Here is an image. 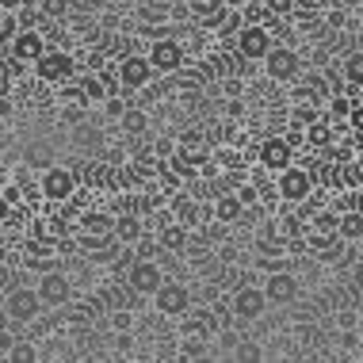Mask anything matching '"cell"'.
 <instances>
[{
    "label": "cell",
    "mask_w": 363,
    "mask_h": 363,
    "mask_svg": "<svg viewBox=\"0 0 363 363\" xmlns=\"http://www.w3.org/2000/svg\"><path fill=\"white\" fill-rule=\"evenodd\" d=\"M276 195L283 203H291V207H298V203H306L313 195V172L302 169V164H287L283 172H276Z\"/></svg>",
    "instance_id": "cell-1"
},
{
    "label": "cell",
    "mask_w": 363,
    "mask_h": 363,
    "mask_svg": "<svg viewBox=\"0 0 363 363\" xmlns=\"http://www.w3.org/2000/svg\"><path fill=\"white\" fill-rule=\"evenodd\" d=\"M35 77H38V81H46V84L73 81V77H77V57L69 50H50V46H46L43 57L35 62Z\"/></svg>",
    "instance_id": "cell-2"
},
{
    "label": "cell",
    "mask_w": 363,
    "mask_h": 363,
    "mask_svg": "<svg viewBox=\"0 0 363 363\" xmlns=\"http://www.w3.org/2000/svg\"><path fill=\"white\" fill-rule=\"evenodd\" d=\"M233 43H238V54L245 62H264V54L276 46V35H272L268 23H245L238 35H233Z\"/></svg>",
    "instance_id": "cell-3"
},
{
    "label": "cell",
    "mask_w": 363,
    "mask_h": 363,
    "mask_svg": "<svg viewBox=\"0 0 363 363\" xmlns=\"http://www.w3.org/2000/svg\"><path fill=\"white\" fill-rule=\"evenodd\" d=\"M264 73H268V81H298L302 73V54L291 50V46H272L268 54H264Z\"/></svg>",
    "instance_id": "cell-4"
},
{
    "label": "cell",
    "mask_w": 363,
    "mask_h": 363,
    "mask_svg": "<svg viewBox=\"0 0 363 363\" xmlns=\"http://www.w3.org/2000/svg\"><path fill=\"white\" fill-rule=\"evenodd\" d=\"M145 57H150L157 77H176L184 69V62H188V54H184V46L176 43V38H153V46Z\"/></svg>",
    "instance_id": "cell-5"
},
{
    "label": "cell",
    "mask_w": 363,
    "mask_h": 363,
    "mask_svg": "<svg viewBox=\"0 0 363 363\" xmlns=\"http://www.w3.org/2000/svg\"><path fill=\"white\" fill-rule=\"evenodd\" d=\"M4 313L16 325H31L38 313H43V298H38V291H31V287H12L4 294Z\"/></svg>",
    "instance_id": "cell-6"
},
{
    "label": "cell",
    "mask_w": 363,
    "mask_h": 363,
    "mask_svg": "<svg viewBox=\"0 0 363 363\" xmlns=\"http://www.w3.org/2000/svg\"><path fill=\"white\" fill-rule=\"evenodd\" d=\"M264 310H268V294H264V287H249V283L233 287V294H230L233 321H257V318H264Z\"/></svg>",
    "instance_id": "cell-7"
},
{
    "label": "cell",
    "mask_w": 363,
    "mask_h": 363,
    "mask_svg": "<svg viewBox=\"0 0 363 363\" xmlns=\"http://www.w3.org/2000/svg\"><path fill=\"white\" fill-rule=\"evenodd\" d=\"M38 188H43L46 203H69L77 195V172L62 169V164H50V169L43 172V180H38Z\"/></svg>",
    "instance_id": "cell-8"
},
{
    "label": "cell",
    "mask_w": 363,
    "mask_h": 363,
    "mask_svg": "<svg viewBox=\"0 0 363 363\" xmlns=\"http://www.w3.org/2000/svg\"><path fill=\"white\" fill-rule=\"evenodd\" d=\"M164 283V272L157 268V264L150 257H138L130 260V268H126V287H130L134 294H142V298H153V291Z\"/></svg>",
    "instance_id": "cell-9"
},
{
    "label": "cell",
    "mask_w": 363,
    "mask_h": 363,
    "mask_svg": "<svg viewBox=\"0 0 363 363\" xmlns=\"http://www.w3.org/2000/svg\"><path fill=\"white\" fill-rule=\"evenodd\" d=\"M153 306H157V313H164V318H184V313L191 310V291L184 287V283L164 279L161 287L153 291Z\"/></svg>",
    "instance_id": "cell-10"
},
{
    "label": "cell",
    "mask_w": 363,
    "mask_h": 363,
    "mask_svg": "<svg viewBox=\"0 0 363 363\" xmlns=\"http://www.w3.org/2000/svg\"><path fill=\"white\" fill-rule=\"evenodd\" d=\"M115 73H119V84L123 88H145L157 77L145 54H123L119 65H115Z\"/></svg>",
    "instance_id": "cell-11"
},
{
    "label": "cell",
    "mask_w": 363,
    "mask_h": 363,
    "mask_svg": "<svg viewBox=\"0 0 363 363\" xmlns=\"http://www.w3.org/2000/svg\"><path fill=\"white\" fill-rule=\"evenodd\" d=\"M38 298H43V306H65V302L73 298V283H69V276H62V272H43L38 276Z\"/></svg>",
    "instance_id": "cell-12"
},
{
    "label": "cell",
    "mask_w": 363,
    "mask_h": 363,
    "mask_svg": "<svg viewBox=\"0 0 363 363\" xmlns=\"http://www.w3.org/2000/svg\"><path fill=\"white\" fill-rule=\"evenodd\" d=\"M257 161H260L264 172H283L287 164H294V150L287 145V138H283V134H276V138H264V142H260Z\"/></svg>",
    "instance_id": "cell-13"
},
{
    "label": "cell",
    "mask_w": 363,
    "mask_h": 363,
    "mask_svg": "<svg viewBox=\"0 0 363 363\" xmlns=\"http://www.w3.org/2000/svg\"><path fill=\"white\" fill-rule=\"evenodd\" d=\"M264 294H268V306L276 302V306H287V302L298 298V276H291V272H268V279H264Z\"/></svg>",
    "instance_id": "cell-14"
},
{
    "label": "cell",
    "mask_w": 363,
    "mask_h": 363,
    "mask_svg": "<svg viewBox=\"0 0 363 363\" xmlns=\"http://www.w3.org/2000/svg\"><path fill=\"white\" fill-rule=\"evenodd\" d=\"M46 50V35L35 31V27H19V31L12 35V57H19V62H38Z\"/></svg>",
    "instance_id": "cell-15"
},
{
    "label": "cell",
    "mask_w": 363,
    "mask_h": 363,
    "mask_svg": "<svg viewBox=\"0 0 363 363\" xmlns=\"http://www.w3.org/2000/svg\"><path fill=\"white\" fill-rule=\"evenodd\" d=\"M214 333H218V321H214V310H188V313H184V329H180V337L214 340Z\"/></svg>",
    "instance_id": "cell-16"
},
{
    "label": "cell",
    "mask_w": 363,
    "mask_h": 363,
    "mask_svg": "<svg viewBox=\"0 0 363 363\" xmlns=\"http://www.w3.org/2000/svg\"><path fill=\"white\" fill-rule=\"evenodd\" d=\"M145 238V230H142V218L134 211H119L115 214V241L119 245H138Z\"/></svg>",
    "instance_id": "cell-17"
},
{
    "label": "cell",
    "mask_w": 363,
    "mask_h": 363,
    "mask_svg": "<svg viewBox=\"0 0 363 363\" xmlns=\"http://www.w3.org/2000/svg\"><path fill=\"white\" fill-rule=\"evenodd\" d=\"M225 12H230V8H225L222 0H195V4L188 8V16H191L199 27H218Z\"/></svg>",
    "instance_id": "cell-18"
},
{
    "label": "cell",
    "mask_w": 363,
    "mask_h": 363,
    "mask_svg": "<svg viewBox=\"0 0 363 363\" xmlns=\"http://www.w3.org/2000/svg\"><path fill=\"white\" fill-rule=\"evenodd\" d=\"M214 218H218L222 225H233L245 218V203L238 199V191H218V199H214Z\"/></svg>",
    "instance_id": "cell-19"
},
{
    "label": "cell",
    "mask_w": 363,
    "mask_h": 363,
    "mask_svg": "<svg viewBox=\"0 0 363 363\" xmlns=\"http://www.w3.org/2000/svg\"><path fill=\"white\" fill-rule=\"evenodd\" d=\"M199 214H203V207H199V199L195 195H172V218L180 222V225H191L199 222Z\"/></svg>",
    "instance_id": "cell-20"
},
{
    "label": "cell",
    "mask_w": 363,
    "mask_h": 363,
    "mask_svg": "<svg viewBox=\"0 0 363 363\" xmlns=\"http://www.w3.org/2000/svg\"><path fill=\"white\" fill-rule=\"evenodd\" d=\"M333 142H337V126L318 119L306 126V145H313V150H333Z\"/></svg>",
    "instance_id": "cell-21"
},
{
    "label": "cell",
    "mask_w": 363,
    "mask_h": 363,
    "mask_svg": "<svg viewBox=\"0 0 363 363\" xmlns=\"http://www.w3.org/2000/svg\"><path fill=\"white\" fill-rule=\"evenodd\" d=\"M161 249H169V252H184L188 249V241H191V233H188V225H180V222H169L161 230Z\"/></svg>",
    "instance_id": "cell-22"
},
{
    "label": "cell",
    "mask_w": 363,
    "mask_h": 363,
    "mask_svg": "<svg viewBox=\"0 0 363 363\" xmlns=\"http://www.w3.org/2000/svg\"><path fill=\"white\" fill-rule=\"evenodd\" d=\"M119 126H123V134H130V138H142V134L150 130V115H145L142 107H126V111L119 115Z\"/></svg>",
    "instance_id": "cell-23"
},
{
    "label": "cell",
    "mask_w": 363,
    "mask_h": 363,
    "mask_svg": "<svg viewBox=\"0 0 363 363\" xmlns=\"http://www.w3.org/2000/svg\"><path fill=\"white\" fill-rule=\"evenodd\" d=\"M352 107H356V100H352V96H345V92H333V96H329V119H333V126H337V130L348 123Z\"/></svg>",
    "instance_id": "cell-24"
},
{
    "label": "cell",
    "mask_w": 363,
    "mask_h": 363,
    "mask_svg": "<svg viewBox=\"0 0 363 363\" xmlns=\"http://www.w3.org/2000/svg\"><path fill=\"white\" fill-rule=\"evenodd\" d=\"M340 77L352 88H363V50H352L345 62H340Z\"/></svg>",
    "instance_id": "cell-25"
},
{
    "label": "cell",
    "mask_w": 363,
    "mask_h": 363,
    "mask_svg": "<svg viewBox=\"0 0 363 363\" xmlns=\"http://www.w3.org/2000/svg\"><path fill=\"white\" fill-rule=\"evenodd\" d=\"M337 233H340L345 241H359V238H363V214H359V211H345V214L337 218Z\"/></svg>",
    "instance_id": "cell-26"
},
{
    "label": "cell",
    "mask_w": 363,
    "mask_h": 363,
    "mask_svg": "<svg viewBox=\"0 0 363 363\" xmlns=\"http://www.w3.org/2000/svg\"><path fill=\"white\" fill-rule=\"evenodd\" d=\"M81 92H84V100H88V104L107 100V77H104V73H88L84 81H81Z\"/></svg>",
    "instance_id": "cell-27"
},
{
    "label": "cell",
    "mask_w": 363,
    "mask_h": 363,
    "mask_svg": "<svg viewBox=\"0 0 363 363\" xmlns=\"http://www.w3.org/2000/svg\"><path fill=\"white\" fill-rule=\"evenodd\" d=\"M81 230H88V233H115V214L88 211V214H81Z\"/></svg>",
    "instance_id": "cell-28"
},
{
    "label": "cell",
    "mask_w": 363,
    "mask_h": 363,
    "mask_svg": "<svg viewBox=\"0 0 363 363\" xmlns=\"http://www.w3.org/2000/svg\"><path fill=\"white\" fill-rule=\"evenodd\" d=\"M12 16H16V23H19V27H35V31H38V27H43V23H46V16H43V8H35V4H31V0H23V4H19V8H16V12H12Z\"/></svg>",
    "instance_id": "cell-29"
},
{
    "label": "cell",
    "mask_w": 363,
    "mask_h": 363,
    "mask_svg": "<svg viewBox=\"0 0 363 363\" xmlns=\"http://www.w3.org/2000/svg\"><path fill=\"white\" fill-rule=\"evenodd\" d=\"M180 359H207L211 356V340H199V337H184L180 340Z\"/></svg>",
    "instance_id": "cell-30"
},
{
    "label": "cell",
    "mask_w": 363,
    "mask_h": 363,
    "mask_svg": "<svg viewBox=\"0 0 363 363\" xmlns=\"http://www.w3.org/2000/svg\"><path fill=\"white\" fill-rule=\"evenodd\" d=\"M230 356L233 359H249V363H257V359H264V352H260V345H257V340H249V337H245V340H233V352H230Z\"/></svg>",
    "instance_id": "cell-31"
},
{
    "label": "cell",
    "mask_w": 363,
    "mask_h": 363,
    "mask_svg": "<svg viewBox=\"0 0 363 363\" xmlns=\"http://www.w3.org/2000/svg\"><path fill=\"white\" fill-rule=\"evenodd\" d=\"M241 27H245V19H241V12H238V8H230V12L222 16V23L214 27V31H218V38H233V35L241 31Z\"/></svg>",
    "instance_id": "cell-32"
},
{
    "label": "cell",
    "mask_w": 363,
    "mask_h": 363,
    "mask_svg": "<svg viewBox=\"0 0 363 363\" xmlns=\"http://www.w3.org/2000/svg\"><path fill=\"white\" fill-rule=\"evenodd\" d=\"M8 359H12V363H35L38 359V348L31 345V340H16V345L8 348Z\"/></svg>",
    "instance_id": "cell-33"
},
{
    "label": "cell",
    "mask_w": 363,
    "mask_h": 363,
    "mask_svg": "<svg viewBox=\"0 0 363 363\" xmlns=\"http://www.w3.org/2000/svg\"><path fill=\"white\" fill-rule=\"evenodd\" d=\"M321 115H318V107L313 104H306V100H298L291 107V123H298V126H310V123H318Z\"/></svg>",
    "instance_id": "cell-34"
},
{
    "label": "cell",
    "mask_w": 363,
    "mask_h": 363,
    "mask_svg": "<svg viewBox=\"0 0 363 363\" xmlns=\"http://www.w3.org/2000/svg\"><path fill=\"white\" fill-rule=\"evenodd\" d=\"M38 8H43L46 19H65L69 16V0H38Z\"/></svg>",
    "instance_id": "cell-35"
},
{
    "label": "cell",
    "mask_w": 363,
    "mask_h": 363,
    "mask_svg": "<svg viewBox=\"0 0 363 363\" xmlns=\"http://www.w3.org/2000/svg\"><path fill=\"white\" fill-rule=\"evenodd\" d=\"M264 8H268L272 19H287L294 12V0H264Z\"/></svg>",
    "instance_id": "cell-36"
},
{
    "label": "cell",
    "mask_w": 363,
    "mask_h": 363,
    "mask_svg": "<svg viewBox=\"0 0 363 363\" xmlns=\"http://www.w3.org/2000/svg\"><path fill=\"white\" fill-rule=\"evenodd\" d=\"M238 199L245 203V211H249V207H260V188H257V184H241V188H238Z\"/></svg>",
    "instance_id": "cell-37"
},
{
    "label": "cell",
    "mask_w": 363,
    "mask_h": 363,
    "mask_svg": "<svg viewBox=\"0 0 363 363\" xmlns=\"http://www.w3.org/2000/svg\"><path fill=\"white\" fill-rule=\"evenodd\" d=\"M283 138H287V145H291V150H298V145H306V126L291 123L287 130H283Z\"/></svg>",
    "instance_id": "cell-38"
},
{
    "label": "cell",
    "mask_w": 363,
    "mask_h": 363,
    "mask_svg": "<svg viewBox=\"0 0 363 363\" xmlns=\"http://www.w3.org/2000/svg\"><path fill=\"white\" fill-rule=\"evenodd\" d=\"M348 279H352V287H356L363 294V257L352 260V268H348Z\"/></svg>",
    "instance_id": "cell-39"
},
{
    "label": "cell",
    "mask_w": 363,
    "mask_h": 363,
    "mask_svg": "<svg viewBox=\"0 0 363 363\" xmlns=\"http://www.w3.org/2000/svg\"><path fill=\"white\" fill-rule=\"evenodd\" d=\"M27 161H31V164H46V161H50V150H46V145H35V150H27ZM46 169H50V164H46Z\"/></svg>",
    "instance_id": "cell-40"
},
{
    "label": "cell",
    "mask_w": 363,
    "mask_h": 363,
    "mask_svg": "<svg viewBox=\"0 0 363 363\" xmlns=\"http://www.w3.org/2000/svg\"><path fill=\"white\" fill-rule=\"evenodd\" d=\"M111 325L119 329V333L130 329V310H115V313H111Z\"/></svg>",
    "instance_id": "cell-41"
},
{
    "label": "cell",
    "mask_w": 363,
    "mask_h": 363,
    "mask_svg": "<svg viewBox=\"0 0 363 363\" xmlns=\"http://www.w3.org/2000/svg\"><path fill=\"white\" fill-rule=\"evenodd\" d=\"M0 195H4V199L12 203V207H19V203H23V191H19L16 184H8V188H0Z\"/></svg>",
    "instance_id": "cell-42"
},
{
    "label": "cell",
    "mask_w": 363,
    "mask_h": 363,
    "mask_svg": "<svg viewBox=\"0 0 363 363\" xmlns=\"http://www.w3.org/2000/svg\"><path fill=\"white\" fill-rule=\"evenodd\" d=\"M123 111H126V104L119 100V96H107V115H111V119H119Z\"/></svg>",
    "instance_id": "cell-43"
},
{
    "label": "cell",
    "mask_w": 363,
    "mask_h": 363,
    "mask_svg": "<svg viewBox=\"0 0 363 363\" xmlns=\"http://www.w3.org/2000/svg\"><path fill=\"white\" fill-rule=\"evenodd\" d=\"M77 142H81V145H100V134H88V130H77Z\"/></svg>",
    "instance_id": "cell-44"
},
{
    "label": "cell",
    "mask_w": 363,
    "mask_h": 363,
    "mask_svg": "<svg viewBox=\"0 0 363 363\" xmlns=\"http://www.w3.org/2000/svg\"><path fill=\"white\" fill-rule=\"evenodd\" d=\"M348 123L356 126V130H363V107H352V115H348Z\"/></svg>",
    "instance_id": "cell-45"
},
{
    "label": "cell",
    "mask_w": 363,
    "mask_h": 363,
    "mask_svg": "<svg viewBox=\"0 0 363 363\" xmlns=\"http://www.w3.org/2000/svg\"><path fill=\"white\" fill-rule=\"evenodd\" d=\"M12 211H16V207L4 199V195H0V222H8V218H12Z\"/></svg>",
    "instance_id": "cell-46"
},
{
    "label": "cell",
    "mask_w": 363,
    "mask_h": 363,
    "mask_svg": "<svg viewBox=\"0 0 363 363\" xmlns=\"http://www.w3.org/2000/svg\"><path fill=\"white\" fill-rule=\"evenodd\" d=\"M19 4H23V0H0V12H16Z\"/></svg>",
    "instance_id": "cell-47"
},
{
    "label": "cell",
    "mask_w": 363,
    "mask_h": 363,
    "mask_svg": "<svg viewBox=\"0 0 363 363\" xmlns=\"http://www.w3.org/2000/svg\"><path fill=\"white\" fill-rule=\"evenodd\" d=\"M172 150H176V145H172V142H157V153H161V157H169Z\"/></svg>",
    "instance_id": "cell-48"
},
{
    "label": "cell",
    "mask_w": 363,
    "mask_h": 363,
    "mask_svg": "<svg viewBox=\"0 0 363 363\" xmlns=\"http://www.w3.org/2000/svg\"><path fill=\"white\" fill-rule=\"evenodd\" d=\"M222 4H225V8H241L245 0H222Z\"/></svg>",
    "instance_id": "cell-49"
}]
</instances>
